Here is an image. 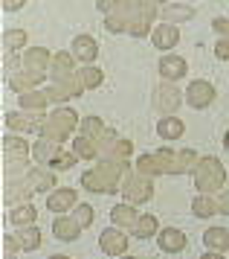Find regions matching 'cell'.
I'll use <instances>...</instances> for the list:
<instances>
[{
	"instance_id": "6da1fadb",
	"label": "cell",
	"mask_w": 229,
	"mask_h": 259,
	"mask_svg": "<svg viewBox=\"0 0 229 259\" xmlns=\"http://www.w3.org/2000/svg\"><path fill=\"white\" fill-rule=\"evenodd\" d=\"M192 175H195L197 192H203V195H215L226 184V169H223V163L218 157H200V163H197V169Z\"/></svg>"
},
{
	"instance_id": "7a4b0ae2",
	"label": "cell",
	"mask_w": 229,
	"mask_h": 259,
	"mask_svg": "<svg viewBox=\"0 0 229 259\" xmlns=\"http://www.w3.org/2000/svg\"><path fill=\"white\" fill-rule=\"evenodd\" d=\"M76 125H79V114L73 111V108H64V105H58L52 114H49V119H46V125L44 131L38 134V137H46V140H55L58 146L67 140L70 134L76 131Z\"/></svg>"
},
{
	"instance_id": "3957f363",
	"label": "cell",
	"mask_w": 229,
	"mask_h": 259,
	"mask_svg": "<svg viewBox=\"0 0 229 259\" xmlns=\"http://www.w3.org/2000/svg\"><path fill=\"white\" fill-rule=\"evenodd\" d=\"M151 195H154V181H151L148 175H128L125 184H122V198L128 201V204H145V201H151Z\"/></svg>"
},
{
	"instance_id": "277c9868",
	"label": "cell",
	"mask_w": 229,
	"mask_h": 259,
	"mask_svg": "<svg viewBox=\"0 0 229 259\" xmlns=\"http://www.w3.org/2000/svg\"><path fill=\"white\" fill-rule=\"evenodd\" d=\"M180 102H183V94H180L177 84H171V82L162 79V84L154 88V108L160 111L162 117H174V111L180 108Z\"/></svg>"
},
{
	"instance_id": "5b68a950",
	"label": "cell",
	"mask_w": 229,
	"mask_h": 259,
	"mask_svg": "<svg viewBox=\"0 0 229 259\" xmlns=\"http://www.w3.org/2000/svg\"><path fill=\"white\" fill-rule=\"evenodd\" d=\"M49 114H29V111H15V114H6V125L12 131H35L41 134L46 125Z\"/></svg>"
},
{
	"instance_id": "8992f818",
	"label": "cell",
	"mask_w": 229,
	"mask_h": 259,
	"mask_svg": "<svg viewBox=\"0 0 229 259\" xmlns=\"http://www.w3.org/2000/svg\"><path fill=\"white\" fill-rule=\"evenodd\" d=\"M84 91V84H81V79H79V73L73 76V79H67V82H52V84H46L44 88V94L49 96V102H67V99H76V96Z\"/></svg>"
},
{
	"instance_id": "52a82bcc",
	"label": "cell",
	"mask_w": 229,
	"mask_h": 259,
	"mask_svg": "<svg viewBox=\"0 0 229 259\" xmlns=\"http://www.w3.org/2000/svg\"><path fill=\"white\" fill-rule=\"evenodd\" d=\"M76 56H73V53H64V50H61V53H55V56H52V64H49V79H52V82H67V79H73V76H76Z\"/></svg>"
},
{
	"instance_id": "ba28073f",
	"label": "cell",
	"mask_w": 229,
	"mask_h": 259,
	"mask_svg": "<svg viewBox=\"0 0 229 259\" xmlns=\"http://www.w3.org/2000/svg\"><path fill=\"white\" fill-rule=\"evenodd\" d=\"M81 187L87 189V192H99V195H113V192H119V184H113L110 178L104 175V172H99V169H90V172H84L81 175Z\"/></svg>"
},
{
	"instance_id": "9c48e42d",
	"label": "cell",
	"mask_w": 229,
	"mask_h": 259,
	"mask_svg": "<svg viewBox=\"0 0 229 259\" xmlns=\"http://www.w3.org/2000/svg\"><path fill=\"white\" fill-rule=\"evenodd\" d=\"M186 102L192 108H209L212 102H215V84L203 82V79H197V82L189 84V91H186Z\"/></svg>"
},
{
	"instance_id": "30bf717a",
	"label": "cell",
	"mask_w": 229,
	"mask_h": 259,
	"mask_svg": "<svg viewBox=\"0 0 229 259\" xmlns=\"http://www.w3.org/2000/svg\"><path fill=\"white\" fill-rule=\"evenodd\" d=\"M99 247H102L107 256H125L128 236L122 233L119 227H107V230H102V236H99Z\"/></svg>"
},
{
	"instance_id": "8fae6325",
	"label": "cell",
	"mask_w": 229,
	"mask_h": 259,
	"mask_svg": "<svg viewBox=\"0 0 229 259\" xmlns=\"http://www.w3.org/2000/svg\"><path fill=\"white\" fill-rule=\"evenodd\" d=\"M76 201H79L76 189L61 187V189H55V192H49V198H46V210L55 212V215H64L67 210H76V207H79Z\"/></svg>"
},
{
	"instance_id": "7c38bea8",
	"label": "cell",
	"mask_w": 229,
	"mask_h": 259,
	"mask_svg": "<svg viewBox=\"0 0 229 259\" xmlns=\"http://www.w3.org/2000/svg\"><path fill=\"white\" fill-rule=\"evenodd\" d=\"M23 181L29 184L32 192H49V189L55 187V169H44V166L38 163V166H32V169L26 172Z\"/></svg>"
},
{
	"instance_id": "4fadbf2b",
	"label": "cell",
	"mask_w": 229,
	"mask_h": 259,
	"mask_svg": "<svg viewBox=\"0 0 229 259\" xmlns=\"http://www.w3.org/2000/svg\"><path fill=\"white\" fill-rule=\"evenodd\" d=\"M49 64H52V56H49V50L44 47H32L23 53V61L21 67L29 73H49Z\"/></svg>"
},
{
	"instance_id": "5bb4252c",
	"label": "cell",
	"mask_w": 229,
	"mask_h": 259,
	"mask_svg": "<svg viewBox=\"0 0 229 259\" xmlns=\"http://www.w3.org/2000/svg\"><path fill=\"white\" fill-rule=\"evenodd\" d=\"M157 245H160V250H165V253H180V250H186L189 239H186V233L177 230V227H162L160 233H157Z\"/></svg>"
},
{
	"instance_id": "9a60e30c",
	"label": "cell",
	"mask_w": 229,
	"mask_h": 259,
	"mask_svg": "<svg viewBox=\"0 0 229 259\" xmlns=\"http://www.w3.org/2000/svg\"><path fill=\"white\" fill-rule=\"evenodd\" d=\"M151 41H154V47L162 50V53H168V50L177 47V41H180V32H177V24H160L151 29Z\"/></svg>"
},
{
	"instance_id": "2e32d148",
	"label": "cell",
	"mask_w": 229,
	"mask_h": 259,
	"mask_svg": "<svg viewBox=\"0 0 229 259\" xmlns=\"http://www.w3.org/2000/svg\"><path fill=\"white\" fill-rule=\"evenodd\" d=\"M157 67H160V76L165 82H177V79H183L189 73V61L180 59V56H162Z\"/></svg>"
},
{
	"instance_id": "e0dca14e",
	"label": "cell",
	"mask_w": 229,
	"mask_h": 259,
	"mask_svg": "<svg viewBox=\"0 0 229 259\" xmlns=\"http://www.w3.org/2000/svg\"><path fill=\"white\" fill-rule=\"evenodd\" d=\"M46 79V73H29V70H21L9 76V88L15 94H29V91H38V84Z\"/></svg>"
},
{
	"instance_id": "ac0fdd59",
	"label": "cell",
	"mask_w": 229,
	"mask_h": 259,
	"mask_svg": "<svg viewBox=\"0 0 229 259\" xmlns=\"http://www.w3.org/2000/svg\"><path fill=\"white\" fill-rule=\"evenodd\" d=\"M52 236H55L58 242H76L81 236V224L76 219H67V215H58L55 222H52Z\"/></svg>"
},
{
	"instance_id": "d6986e66",
	"label": "cell",
	"mask_w": 229,
	"mask_h": 259,
	"mask_svg": "<svg viewBox=\"0 0 229 259\" xmlns=\"http://www.w3.org/2000/svg\"><path fill=\"white\" fill-rule=\"evenodd\" d=\"M73 56H76L79 61H84V64L96 61V56H99V44H96V38L93 35H76L73 38Z\"/></svg>"
},
{
	"instance_id": "ffe728a7",
	"label": "cell",
	"mask_w": 229,
	"mask_h": 259,
	"mask_svg": "<svg viewBox=\"0 0 229 259\" xmlns=\"http://www.w3.org/2000/svg\"><path fill=\"white\" fill-rule=\"evenodd\" d=\"M110 222H113L119 230H128V227L134 230V224L139 222V212H137L134 204H128L125 201V204H116L113 210H110Z\"/></svg>"
},
{
	"instance_id": "44dd1931",
	"label": "cell",
	"mask_w": 229,
	"mask_h": 259,
	"mask_svg": "<svg viewBox=\"0 0 229 259\" xmlns=\"http://www.w3.org/2000/svg\"><path fill=\"white\" fill-rule=\"evenodd\" d=\"M46 105H49V96L44 91H29V94H21V99H18V108L29 111V114H46Z\"/></svg>"
},
{
	"instance_id": "7402d4cb",
	"label": "cell",
	"mask_w": 229,
	"mask_h": 259,
	"mask_svg": "<svg viewBox=\"0 0 229 259\" xmlns=\"http://www.w3.org/2000/svg\"><path fill=\"white\" fill-rule=\"evenodd\" d=\"M203 245L209 247V250H218V253H226L229 250V230L226 227H209L206 233H203Z\"/></svg>"
},
{
	"instance_id": "603a6c76",
	"label": "cell",
	"mask_w": 229,
	"mask_h": 259,
	"mask_svg": "<svg viewBox=\"0 0 229 259\" xmlns=\"http://www.w3.org/2000/svg\"><path fill=\"white\" fill-rule=\"evenodd\" d=\"M162 24H183V21H192L195 18V9L186 6V3H171V6H162Z\"/></svg>"
},
{
	"instance_id": "cb8c5ba5",
	"label": "cell",
	"mask_w": 229,
	"mask_h": 259,
	"mask_svg": "<svg viewBox=\"0 0 229 259\" xmlns=\"http://www.w3.org/2000/svg\"><path fill=\"white\" fill-rule=\"evenodd\" d=\"M58 152H61V146H58L55 140H46V137H38V140H35V146H32V157L41 166H44V163L49 166V160H52Z\"/></svg>"
},
{
	"instance_id": "d4e9b609",
	"label": "cell",
	"mask_w": 229,
	"mask_h": 259,
	"mask_svg": "<svg viewBox=\"0 0 229 259\" xmlns=\"http://www.w3.org/2000/svg\"><path fill=\"white\" fill-rule=\"evenodd\" d=\"M9 219H12V224H18V230H21V227H35V224H38V210H35V204L26 201V204H18V207L12 210Z\"/></svg>"
},
{
	"instance_id": "484cf974",
	"label": "cell",
	"mask_w": 229,
	"mask_h": 259,
	"mask_svg": "<svg viewBox=\"0 0 229 259\" xmlns=\"http://www.w3.org/2000/svg\"><path fill=\"white\" fill-rule=\"evenodd\" d=\"M183 131H186L183 119H177V117H162L157 122V134H160L162 140H180Z\"/></svg>"
},
{
	"instance_id": "4316f807",
	"label": "cell",
	"mask_w": 229,
	"mask_h": 259,
	"mask_svg": "<svg viewBox=\"0 0 229 259\" xmlns=\"http://www.w3.org/2000/svg\"><path fill=\"white\" fill-rule=\"evenodd\" d=\"M137 172H139V175H148V178L165 175V169H162L157 152H154V154H139V157H137Z\"/></svg>"
},
{
	"instance_id": "83f0119b",
	"label": "cell",
	"mask_w": 229,
	"mask_h": 259,
	"mask_svg": "<svg viewBox=\"0 0 229 259\" xmlns=\"http://www.w3.org/2000/svg\"><path fill=\"white\" fill-rule=\"evenodd\" d=\"M192 212H195L197 219H212V215L218 212V198L197 192V198L192 201Z\"/></svg>"
},
{
	"instance_id": "f1b7e54d",
	"label": "cell",
	"mask_w": 229,
	"mask_h": 259,
	"mask_svg": "<svg viewBox=\"0 0 229 259\" xmlns=\"http://www.w3.org/2000/svg\"><path fill=\"white\" fill-rule=\"evenodd\" d=\"M3 154H6V160H23L26 154H29V146H26V140H21V137H12V134H6L3 137Z\"/></svg>"
},
{
	"instance_id": "f546056e",
	"label": "cell",
	"mask_w": 229,
	"mask_h": 259,
	"mask_svg": "<svg viewBox=\"0 0 229 259\" xmlns=\"http://www.w3.org/2000/svg\"><path fill=\"white\" fill-rule=\"evenodd\" d=\"M15 239H18V247L21 250H38L41 247V230H38V224L35 227H21Z\"/></svg>"
},
{
	"instance_id": "4dcf8cb0",
	"label": "cell",
	"mask_w": 229,
	"mask_h": 259,
	"mask_svg": "<svg viewBox=\"0 0 229 259\" xmlns=\"http://www.w3.org/2000/svg\"><path fill=\"white\" fill-rule=\"evenodd\" d=\"M131 233L137 236V239H151L154 233H160V222H157V215H139V222L134 224Z\"/></svg>"
},
{
	"instance_id": "1f68e13d",
	"label": "cell",
	"mask_w": 229,
	"mask_h": 259,
	"mask_svg": "<svg viewBox=\"0 0 229 259\" xmlns=\"http://www.w3.org/2000/svg\"><path fill=\"white\" fill-rule=\"evenodd\" d=\"M73 152L79 154L81 160H96V157L102 154V152H99V146H96V143H93L90 137H84V134L73 140Z\"/></svg>"
},
{
	"instance_id": "d6a6232c",
	"label": "cell",
	"mask_w": 229,
	"mask_h": 259,
	"mask_svg": "<svg viewBox=\"0 0 229 259\" xmlns=\"http://www.w3.org/2000/svg\"><path fill=\"white\" fill-rule=\"evenodd\" d=\"M79 79H81V84H84V91H93V88H99V84L104 82V73L99 70V67H93V64H84L79 70Z\"/></svg>"
},
{
	"instance_id": "836d02e7",
	"label": "cell",
	"mask_w": 229,
	"mask_h": 259,
	"mask_svg": "<svg viewBox=\"0 0 229 259\" xmlns=\"http://www.w3.org/2000/svg\"><path fill=\"white\" fill-rule=\"evenodd\" d=\"M197 163H200V154L195 149H183V152H177V175H183V172H195Z\"/></svg>"
},
{
	"instance_id": "e575fe53",
	"label": "cell",
	"mask_w": 229,
	"mask_h": 259,
	"mask_svg": "<svg viewBox=\"0 0 229 259\" xmlns=\"http://www.w3.org/2000/svg\"><path fill=\"white\" fill-rule=\"evenodd\" d=\"M104 122L99 117H84L81 119V134H84V137H90L93 143H99L102 140V134H104Z\"/></svg>"
},
{
	"instance_id": "d590c367",
	"label": "cell",
	"mask_w": 229,
	"mask_h": 259,
	"mask_svg": "<svg viewBox=\"0 0 229 259\" xmlns=\"http://www.w3.org/2000/svg\"><path fill=\"white\" fill-rule=\"evenodd\" d=\"M26 44V32L23 29H6L3 32V50L12 53V50H21Z\"/></svg>"
},
{
	"instance_id": "8d00e7d4",
	"label": "cell",
	"mask_w": 229,
	"mask_h": 259,
	"mask_svg": "<svg viewBox=\"0 0 229 259\" xmlns=\"http://www.w3.org/2000/svg\"><path fill=\"white\" fill-rule=\"evenodd\" d=\"M79 160H81V157H79L76 152H73V154H67V152H58L55 157L49 160V169H55V172L61 169V172H64V169H73V166L79 163Z\"/></svg>"
},
{
	"instance_id": "74e56055",
	"label": "cell",
	"mask_w": 229,
	"mask_h": 259,
	"mask_svg": "<svg viewBox=\"0 0 229 259\" xmlns=\"http://www.w3.org/2000/svg\"><path fill=\"white\" fill-rule=\"evenodd\" d=\"M104 29H107V32H128V18L119 15V12L104 15Z\"/></svg>"
},
{
	"instance_id": "f35d334b",
	"label": "cell",
	"mask_w": 229,
	"mask_h": 259,
	"mask_svg": "<svg viewBox=\"0 0 229 259\" xmlns=\"http://www.w3.org/2000/svg\"><path fill=\"white\" fill-rule=\"evenodd\" d=\"M73 219L81 224V227H90L93 219H96V210H93L90 204H79L76 210H73Z\"/></svg>"
},
{
	"instance_id": "ab89813d",
	"label": "cell",
	"mask_w": 229,
	"mask_h": 259,
	"mask_svg": "<svg viewBox=\"0 0 229 259\" xmlns=\"http://www.w3.org/2000/svg\"><path fill=\"white\" fill-rule=\"evenodd\" d=\"M134 154V146H131V140H116V146L107 152V157H113V160H128Z\"/></svg>"
},
{
	"instance_id": "60d3db41",
	"label": "cell",
	"mask_w": 229,
	"mask_h": 259,
	"mask_svg": "<svg viewBox=\"0 0 229 259\" xmlns=\"http://www.w3.org/2000/svg\"><path fill=\"white\" fill-rule=\"evenodd\" d=\"M99 12L102 15H113V12H122L125 9V0H96Z\"/></svg>"
},
{
	"instance_id": "b9f144b4",
	"label": "cell",
	"mask_w": 229,
	"mask_h": 259,
	"mask_svg": "<svg viewBox=\"0 0 229 259\" xmlns=\"http://www.w3.org/2000/svg\"><path fill=\"white\" fill-rule=\"evenodd\" d=\"M215 56L220 61H229V38H218V44H215Z\"/></svg>"
},
{
	"instance_id": "7bdbcfd3",
	"label": "cell",
	"mask_w": 229,
	"mask_h": 259,
	"mask_svg": "<svg viewBox=\"0 0 229 259\" xmlns=\"http://www.w3.org/2000/svg\"><path fill=\"white\" fill-rule=\"evenodd\" d=\"M218 212L220 215H229V189H220L218 192Z\"/></svg>"
},
{
	"instance_id": "ee69618b",
	"label": "cell",
	"mask_w": 229,
	"mask_h": 259,
	"mask_svg": "<svg viewBox=\"0 0 229 259\" xmlns=\"http://www.w3.org/2000/svg\"><path fill=\"white\" fill-rule=\"evenodd\" d=\"M212 29L220 32L223 38H229V18H215V21H212Z\"/></svg>"
},
{
	"instance_id": "f6af8a7d",
	"label": "cell",
	"mask_w": 229,
	"mask_h": 259,
	"mask_svg": "<svg viewBox=\"0 0 229 259\" xmlns=\"http://www.w3.org/2000/svg\"><path fill=\"white\" fill-rule=\"evenodd\" d=\"M26 0H3V12H15V9H21Z\"/></svg>"
},
{
	"instance_id": "bcb514c9",
	"label": "cell",
	"mask_w": 229,
	"mask_h": 259,
	"mask_svg": "<svg viewBox=\"0 0 229 259\" xmlns=\"http://www.w3.org/2000/svg\"><path fill=\"white\" fill-rule=\"evenodd\" d=\"M200 259H226L223 253H218V250H209V253H203Z\"/></svg>"
},
{
	"instance_id": "7dc6e473",
	"label": "cell",
	"mask_w": 229,
	"mask_h": 259,
	"mask_svg": "<svg viewBox=\"0 0 229 259\" xmlns=\"http://www.w3.org/2000/svg\"><path fill=\"white\" fill-rule=\"evenodd\" d=\"M223 146H226V149H229V131H226V134H223Z\"/></svg>"
},
{
	"instance_id": "c3c4849f",
	"label": "cell",
	"mask_w": 229,
	"mask_h": 259,
	"mask_svg": "<svg viewBox=\"0 0 229 259\" xmlns=\"http://www.w3.org/2000/svg\"><path fill=\"white\" fill-rule=\"evenodd\" d=\"M3 259H15V253H12V250H6V256H3Z\"/></svg>"
},
{
	"instance_id": "681fc988",
	"label": "cell",
	"mask_w": 229,
	"mask_h": 259,
	"mask_svg": "<svg viewBox=\"0 0 229 259\" xmlns=\"http://www.w3.org/2000/svg\"><path fill=\"white\" fill-rule=\"evenodd\" d=\"M49 259H70V256H61V253H58V256H49Z\"/></svg>"
},
{
	"instance_id": "f907efd6",
	"label": "cell",
	"mask_w": 229,
	"mask_h": 259,
	"mask_svg": "<svg viewBox=\"0 0 229 259\" xmlns=\"http://www.w3.org/2000/svg\"><path fill=\"white\" fill-rule=\"evenodd\" d=\"M119 259H137V256H119Z\"/></svg>"
},
{
	"instance_id": "816d5d0a",
	"label": "cell",
	"mask_w": 229,
	"mask_h": 259,
	"mask_svg": "<svg viewBox=\"0 0 229 259\" xmlns=\"http://www.w3.org/2000/svg\"><path fill=\"white\" fill-rule=\"evenodd\" d=\"M154 3H165V0H154Z\"/></svg>"
}]
</instances>
